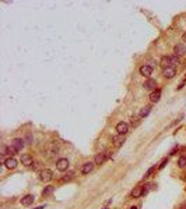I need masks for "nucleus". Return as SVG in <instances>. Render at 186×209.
<instances>
[{"instance_id":"f257e3e1","label":"nucleus","mask_w":186,"mask_h":209,"mask_svg":"<svg viewBox=\"0 0 186 209\" xmlns=\"http://www.w3.org/2000/svg\"><path fill=\"white\" fill-rule=\"evenodd\" d=\"M39 178L44 183H49L51 180H53V171L51 169H42L39 171Z\"/></svg>"},{"instance_id":"f03ea898","label":"nucleus","mask_w":186,"mask_h":209,"mask_svg":"<svg viewBox=\"0 0 186 209\" xmlns=\"http://www.w3.org/2000/svg\"><path fill=\"white\" fill-rule=\"evenodd\" d=\"M56 169L59 171H66L69 169V160L66 157H60L57 162H56Z\"/></svg>"},{"instance_id":"7ed1b4c3","label":"nucleus","mask_w":186,"mask_h":209,"mask_svg":"<svg viewBox=\"0 0 186 209\" xmlns=\"http://www.w3.org/2000/svg\"><path fill=\"white\" fill-rule=\"evenodd\" d=\"M0 153H1L3 156H7V155H10V157H11L13 155H16V153H17V151H16L13 146L1 145V148H0Z\"/></svg>"},{"instance_id":"20e7f679","label":"nucleus","mask_w":186,"mask_h":209,"mask_svg":"<svg viewBox=\"0 0 186 209\" xmlns=\"http://www.w3.org/2000/svg\"><path fill=\"white\" fill-rule=\"evenodd\" d=\"M116 131H118L119 135H125V134H127V131H129V124L125 123V121H119V123L116 124Z\"/></svg>"},{"instance_id":"39448f33","label":"nucleus","mask_w":186,"mask_h":209,"mask_svg":"<svg viewBox=\"0 0 186 209\" xmlns=\"http://www.w3.org/2000/svg\"><path fill=\"white\" fill-rule=\"evenodd\" d=\"M11 146L18 152V151H22L24 149V146H25V144H24V139L22 138H14L13 141H11Z\"/></svg>"},{"instance_id":"423d86ee","label":"nucleus","mask_w":186,"mask_h":209,"mask_svg":"<svg viewBox=\"0 0 186 209\" xmlns=\"http://www.w3.org/2000/svg\"><path fill=\"white\" fill-rule=\"evenodd\" d=\"M143 86H144L147 91H151V92H153V91L157 89V81L153 80V78H147V80H146V82L143 84Z\"/></svg>"},{"instance_id":"0eeeda50","label":"nucleus","mask_w":186,"mask_h":209,"mask_svg":"<svg viewBox=\"0 0 186 209\" xmlns=\"http://www.w3.org/2000/svg\"><path fill=\"white\" fill-rule=\"evenodd\" d=\"M57 151H59V148H57V145L56 144H49V146H48V149H46V156L49 157H53V156H56L57 155Z\"/></svg>"},{"instance_id":"6e6552de","label":"nucleus","mask_w":186,"mask_h":209,"mask_svg":"<svg viewBox=\"0 0 186 209\" xmlns=\"http://www.w3.org/2000/svg\"><path fill=\"white\" fill-rule=\"evenodd\" d=\"M139 71H140V75L146 77V78H150V75H151V73H153V67L148 66V64H144V66L140 67Z\"/></svg>"},{"instance_id":"1a4fd4ad","label":"nucleus","mask_w":186,"mask_h":209,"mask_svg":"<svg viewBox=\"0 0 186 209\" xmlns=\"http://www.w3.org/2000/svg\"><path fill=\"white\" fill-rule=\"evenodd\" d=\"M174 53H175V56H178V57H181V56L186 54L185 43H178V45H175V48H174Z\"/></svg>"},{"instance_id":"9d476101","label":"nucleus","mask_w":186,"mask_h":209,"mask_svg":"<svg viewBox=\"0 0 186 209\" xmlns=\"http://www.w3.org/2000/svg\"><path fill=\"white\" fill-rule=\"evenodd\" d=\"M94 167H95V163H94V162H87V163H84V165L81 166V174H90V173L94 170Z\"/></svg>"},{"instance_id":"9b49d317","label":"nucleus","mask_w":186,"mask_h":209,"mask_svg":"<svg viewBox=\"0 0 186 209\" xmlns=\"http://www.w3.org/2000/svg\"><path fill=\"white\" fill-rule=\"evenodd\" d=\"M162 75H164L165 78H168V80H172L176 75L175 67H166V68H164L162 70Z\"/></svg>"},{"instance_id":"f8f14e48","label":"nucleus","mask_w":186,"mask_h":209,"mask_svg":"<svg viewBox=\"0 0 186 209\" xmlns=\"http://www.w3.org/2000/svg\"><path fill=\"white\" fill-rule=\"evenodd\" d=\"M34 201H35V197L32 194H27V195H24L21 198V205L22 206H30V205L34 204Z\"/></svg>"},{"instance_id":"ddd939ff","label":"nucleus","mask_w":186,"mask_h":209,"mask_svg":"<svg viewBox=\"0 0 186 209\" xmlns=\"http://www.w3.org/2000/svg\"><path fill=\"white\" fill-rule=\"evenodd\" d=\"M21 163L24 165V166H27V167L32 166V165H34V159H32V156H31L30 153H24V155L21 156Z\"/></svg>"},{"instance_id":"4468645a","label":"nucleus","mask_w":186,"mask_h":209,"mask_svg":"<svg viewBox=\"0 0 186 209\" xmlns=\"http://www.w3.org/2000/svg\"><path fill=\"white\" fill-rule=\"evenodd\" d=\"M4 166L7 167V169H10V170H14L16 167L18 166V162H17L14 157H7V159L4 160Z\"/></svg>"},{"instance_id":"2eb2a0df","label":"nucleus","mask_w":186,"mask_h":209,"mask_svg":"<svg viewBox=\"0 0 186 209\" xmlns=\"http://www.w3.org/2000/svg\"><path fill=\"white\" fill-rule=\"evenodd\" d=\"M144 192H146V190H144L142 186H139V187H136L133 191H131V198H140Z\"/></svg>"},{"instance_id":"dca6fc26","label":"nucleus","mask_w":186,"mask_h":209,"mask_svg":"<svg viewBox=\"0 0 186 209\" xmlns=\"http://www.w3.org/2000/svg\"><path fill=\"white\" fill-rule=\"evenodd\" d=\"M106 157L108 156H106L104 152H99V153H97L95 157H94V163H95V165H102V163L106 160Z\"/></svg>"},{"instance_id":"f3484780","label":"nucleus","mask_w":186,"mask_h":209,"mask_svg":"<svg viewBox=\"0 0 186 209\" xmlns=\"http://www.w3.org/2000/svg\"><path fill=\"white\" fill-rule=\"evenodd\" d=\"M160 98H161V89H155V91H153V92L150 94V100H151L153 103H157V102L160 100Z\"/></svg>"},{"instance_id":"a211bd4d","label":"nucleus","mask_w":186,"mask_h":209,"mask_svg":"<svg viewBox=\"0 0 186 209\" xmlns=\"http://www.w3.org/2000/svg\"><path fill=\"white\" fill-rule=\"evenodd\" d=\"M160 66L162 68H166V67H171V57L169 56H162L160 59Z\"/></svg>"},{"instance_id":"6ab92c4d","label":"nucleus","mask_w":186,"mask_h":209,"mask_svg":"<svg viewBox=\"0 0 186 209\" xmlns=\"http://www.w3.org/2000/svg\"><path fill=\"white\" fill-rule=\"evenodd\" d=\"M150 112H151V106H146V107H143L142 110H140L139 117H146V116L150 115Z\"/></svg>"},{"instance_id":"aec40b11","label":"nucleus","mask_w":186,"mask_h":209,"mask_svg":"<svg viewBox=\"0 0 186 209\" xmlns=\"http://www.w3.org/2000/svg\"><path fill=\"white\" fill-rule=\"evenodd\" d=\"M53 191H55V187H53V186H48V187L44 188V191H42V195H44V197H48V195H51Z\"/></svg>"},{"instance_id":"412c9836","label":"nucleus","mask_w":186,"mask_h":209,"mask_svg":"<svg viewBox=\"0 0 186 209\" xmlns=\"http://www.w3.org/2000/svg\"><path fill=\"white\" fill-rule=\"evenodd\" d=\"M74 177V171H67V174H65V177L62 178L63 183H67V181H71Z\"/></svg>"},{"instance_id":"4be33fe9","label":"nucleus","mask_w":186,"mask_h":209,"mask_svg":"<svg viewBox=\"0 0 186 209\" xmlns=\"http://www.w3.org/2000/svg\"><path fill=\"white\" fill-rule=\"evenodd\" d=\"M171 57V67H175V66H178L179 63H181V57H178V56H169Z\"/></svg>"},{"instance_id":"5701e85b","label":"nucleus","mask_w":186,"mask_h":209,"mask_svg":"<svg viewBox=\"0 0 186 209\" xmlns=\"http://www.w3.org/2000/svg\"><path fill=\"white\" fill-rule=\"evenodd\" d=\"M113 141H115V145L116 146H121L125 142V138H123V135H119V137H115Z\"/></svg>"},{"instance_id":"b1692460","label":"nucleus","mask_w":186,"mask_h":209,"mask_svg":"<svg viewBox=\"0 0 186 209\" xmlns=\"http://www.w3.org/2000/svg\"><path fill=\"white\" fill-rule=\"evenodd\" d=\"M178 166L179 167H186V156H181L178 159Z\"/></svg>"},{"instance_id":"393cba45","label":"nucleus","mask_w":186,"mask_h":209,"mask_svg":"<svg viewBox=\"0 0 186 209\" xmlns=\"http://www.w3.org/2000/svg\"><path fill=\"white\" fill-rule=\"evenodd\" d=\"M155 169H157V166L150 167V169H148V170L146 171V174H144V177H146V178H147V177H150V176H151V174H153V173H154V170H155Z\"/></svg>"},{"instance_id":"a878e982","label":"nucleus","mask_w":186,"mask_h":209,"mask_svg":"<svg viewBox=\"0 0 186 209\" xmlns=\"http://www.w3.org/2000/svg\"><path fill=\"white\" fill-rule=\"evenodd\" d=\"M185 84H186V74L183 75V78L181 80V82H179V85H178V89H182V88L185 86Z\"/></svg>"},{"instance_id":"bb28decb","label":"nucleus","mask_w":186,"mask_h":209,"mask_svg":"<svg viewBox=\"0 0 186 209\" xmlns=\"http://www.w3.org/2000/svg\"><path fill=\"white\" fill-rule=\"evenodd\" d=\"M166 163H168V159H164V160L161 162V165L158 166V169H160V170H161V169H164V167H165V165H166Z\"/></svg>"},{"instance_id":"cd10ccee","label":"nucleus","mask_w":186,"mask_h":209,"mask_svg":"<svg viewBox=\"0 0 186 209\" xmlns=\"http://www.w3.org/2000/svg\"><path fill=\"white\" fill-rule=\"evenodd\" d=\"M182 41H183V42H185V43H186V32H185V33H183V35H182Z\"/></svg>"},{"instance_id":"c85d7f7f","label":"nucleus","mask_w":186,"mask_h":209,"mask_svg":"<svg viewBox=\"0 0 186 209\" xmlns=\"http://www.w3.org/2000/svg\"><path fill=\"white\" fill-rule=\"evenodd\" d=\"M45 208V205H41V206H36V208H34V209H44Z\"/></svg>"},{"instance_id":"c756f323","label":"nucleus","mask_w":186,"mask_h":209,"mask_svg":"<svg viewBox=\"0 0 186 209\" xmlns=\"http://www.w3.org/2000/svg\"><path fill=\"white\" fill-rule=\"evenodd\" d=\"M129 209H137V206H131V208H129Z\"/></svg>"}]
</instances>
